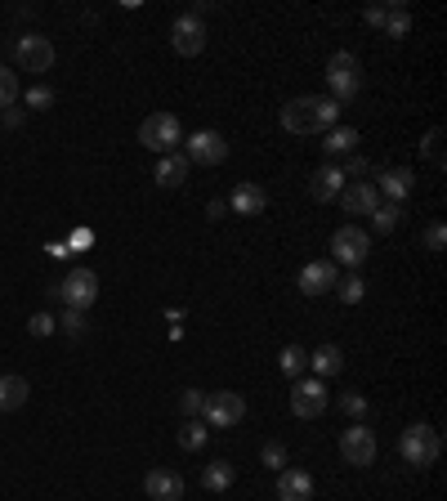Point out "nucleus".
<instances>
[{
    "mask_svg": "<svg viewBox=\"0 0 447 501\" xmlns=\"http://www.w3.org/2000/svg\"><path fill=\"white\" fill-rule=\"evenodd\" d=\"M27 332H32V336H55L58 318H55V314H32V318H27Z\"/></svg>",
    "mask_w": 447,
    "mask_h": 501,
    "instance_id": "f704fd0d",
    "label": "nucleus"
},
{
    "mask_svg": "<svg viewBox=\"0 0 447 501\" xmlns=\"http://www.w3.org/2000/svg\"><path fill=\"white\" fill-rule=\"evenodd\" d=\"M18 95H23L18 72H14V67H0V108H14V104H18Z\"/></svg>",
    "mask_w": 447,
    "mask_h": 501,
    "instance_id": "c756f323",
    "label": "nucleus"
},
{
    "mask_svg": "<svg viewBox=\"0 0 447 501\" xmlns=\"http://www.w3.org/2000/svg\"><path fill=\"white\" fill-rule=\"evenodd\" d=\"M323 148H327V157H344V153H353V148H358V130H353V125H332Z\"/></svg>",
    "mask_w": 447,
    "mask_h": 501,
    "instance_id": "a878e982",
    "label": "nucleus"
},
{
    "mask_svg": "<svg viewBox=\"0 0 447 501\" xmlns=\"http://www.w3.org/2000/svg\"><path fill=\"white\" fill-rule=\"evenodd\" d=\"M327 85H332L335 104L358 99V90H363V63L349 55V50H335V55L327 58Z\"/></svg>",
    "mask_w": 447,
    "mask_h": 501,
    "instance_id": "39448f33",
    "label": "nucleus"
},
{
    "mask_svg": "<svg viewBox=\"0 0 447 501\" xmlns=\"http://www.w3.org/2000/svg\"><path fill=\"white\" fill-rule=\"evenodd\" d=\"M335 202L344 206V215H372V211L381 206V193H376L372 179H358V184H344Z\"/></svg>",
    "mask_w": 447,
    "mask_h": 501,
    "instance_id": "4468645a",
    "label": "nucleus"
},
{
    "mask_svg": "<svg viewBox=\"0 0 447 501\" xmlns=\"http://www.w3.org/2000/svg\"><path fill=\"white\" fill-rule=\"evenodd\" d=\"M170 50L184 55V58L206 55V18H197V14H179V18L170 23Z\"/></svg>",
    "mask_w": 447,
    "mask_h": 501,
    "instance_id": "1a4fd4ad",
    "label": "nucleus"
},
{
    "mask_svg": "<svg viewBox=\"0 0 447 501\" xmlns=\"http://www.w3.org/2000/svg\"><path fill=\"white\" fill-rule=\"evenodd\" d=\"M327 407H332L327 381H318V376H300V381H291V412H295L300 421H318Z\"/></svg>",
    "mask_w": 447,
    "mask_h": 501,
    "instance_id": "0eeeda50",
    "label": "nucleus"
},
{
    "mask_svg": "<svg viewBox=\"0 0 447 501\" xmlns=\"http://www.w3.org/2000/svg\"><path fill=\"white\" fill-rule=\"evenodd\" d=\"M224 211H228L224 202H211V206H206V215H211V220H224Z\"/></svg>",
    "mask_w": 447,
    "mask_h": 501,
    "instance_id": "a19ab883",
    "label": "nucleus"
},
{
    "mask_svg": "<svg viewBox=\"0 0 447 501\" xmlns=\"http://www.w3.org/2000/svg\"><path fill=\"white\" fill-rule=\"evenodd\" d=\"M233 215H264V206H269V193L260 188V184H237L233 193H228V202H224Z\"/></svg>",
    "mask_w": 447,
    "mask_h": 501,
    "instance_id": "f3484780",
    "label": "nucleus"
},
{
    "mask_svg": "<svg viewBox=\"0 0 447 501\" xmlns=\"http://www.w3.org/2000/svg\"><path fill=\"white\" fill-rule=\"evenodd\" d=\"M14 58H18V67L23 72H50L55 67V41L50 36H41V32H27V36H18V45H14Z\"/></svg>",
    "mask_w": 447,
    "mask_h": 501,
    "instance_id": "9d476101",
    "label": "nucleus"
},
{
    "mask_svg": "<svg viewBox=\"0 0 447 501\" xmlns=\"http://www.w3.org/2000/svg\"><path fill=\"white\" fill-rule=\"evenodd\" d=\"M335 403H340V412H344V416H353V421H363V416H367V398H363V394H340V398H335Z\"/></svg>",
    "mask_w": 447,
    "mask_h": 501,
    "instance_id": "7c9ffc66",
    "label": "nucleus"
},
{
    "mask_svg": "<svg viewBox=\"0 0 447 501\" xmlns=\"http://www.w3.org/2000/svg\"><path fill=\"white\" fill-rule=\"evenodd\" d=\"M412 32V9L407 5H390V14H385V36L390 41H402Z\"/></svg>",
    "mask_w": 447,
    "mask_h": 501,
    "instance_id": "bb28decb",
    "label": "nucleus"
},
{
    "mask_svg": "<svg viewBox=\"0 0 447 501\" xmlns=\"http://www.w3.org/2000/svg\"><path fill=\"white\" fill-rule=\"evenodd\" d=\"M335 265L332 260H309L304 269H300V291L309 296V300H318V296H327V291H335Z\"/></svg>",
    "mask_w": 447,
    "mask_h": 501,
    "instance_id": "2eb2a0df",
    "label": "nucleus"
},
{
    "mask_svg": "<svg viewBox=\"0 0 447 501\" xmlns=\"http://www.w3.org/2000/svg\"><path fill=\"white\" fill-rule=\"evenodd\" d=\"M412 188H416V170L407 166H390L376 175V193H385V202L393 206H402V197H412Z\"/></svg>",
    "mask_w": 447,
    "mask_h": 501,
    "instance_id": "dca6fc26",
    "label": "nucleus"
},
{
    "mask_svg": "<svg viewBox=\"0 0 447 501\" xmlns=\"http://www.w3.org/2000/svg\"><path fill=\"white\" fill-rule=\"evenodd\" d=\"M402 224V206H393V202H381L376 211H372V228L376 233H393Z\"/></svg>",
    "mask_w": 447,
    "mask_h": 501,
    "instance_id": "cd10ccee",
    "label": "nucleus"
},
{
    "mask_svg": "<svg viewBox=\"0 0 447 501\" xmlns=\"http://www.w3.org/2000/svg\"><path fill=\"white\" fill-rule=\"evenodd\" d=\"M278 501H313L309 470H278Z\"/></svg>",
    "mask_w": 447,
    "mask_h": 501,
    "instance_id": "6ab92c4d",
    "label": "nucleus"
},
{
    "mask_svg": "<svg viewBox=\"0 0 447 501\" xmlns=\"http://www.w3.org/2000/svg\"><path fill=\"white\" fill-rule=\"evenodd\" d=\"M309 372L318 376V381H332L344 372V349L340 345H318L313 354H309Z\"/></svg>",
    "mask_w": 447,
    "mask_h": 501,
    "instance_id": "aec40b11",
    "label": "nucleus"
},
{
    "mask_svg": "<svg viewBox=\"0 0 447 501\" xmlns=\"http://www.w3.org/2000/svg\"><path fill=\"white\" fill-rule=\"evenodd\" d=\"M425 246H430V251H443V246H447V228H443V220L425 224Z\"/></svg>",
    "mask_w": 447,
    "mask_h": 501,
    "instance_id": "e433bc0d",
    "label": "nucleus"
},
{
    "mask_svg": "<svg viewBox=\"0 0 447 501\" xmlns=\"http://www.w3.org/2000/svg\"><path fill=\"white\" fill-rule=\"evenodd\" d=\"M184 144H188V153H184L188 166H220L224 157H228V139H224L220 130H197Z\"/></svg>",
    "mask_w": 447,
    "mask_h": 501,
    "instance_id": "9b49d317",
    "label": "nucleus"
},
{
    "mask_svg": "<svg viewBox=\"0 0 447 501\" xmlns=\"http://www.w3.org/2000/svg\"><path fill=\"white\" fill-rule=\"evenodd\" d=\"M233 479H237L233 461H211V466L202 470V488H206V493H228V488H233Z\"/></svg>",
    "mask_w": 447,
    "mask_h": 501,
    "instance_id": "5701e85b",
    "label": "nucleus"
},
{
    "mask_svg": "<svg viewBox=\"0 0 447 501\" xmlns=\"http://www.w3.org/2000/svg\"><path fill=\"white\" fill-rule=\"evenodd\" d=\"M439 144H443V130H430V135H425V153H430L434 166H443V148H439Z\"/></svg>",
    "mask_w": 447,
    "mask_h": 501,
    "instance_id": "4c0bfd02",
    "label": "nucleus"
},
{
    "mask_svg": "<svg viewBox=\"0 0 447 501\" xmlns=\"http://www.w3.org/2000/svg\"><path fill=\"white\" fill-rule=\"evenodd\" d=\"M188 179V157L184 153H166L162 162H157V184L162 188H179Z\"/></svg>",
    "mask_w": 447,
    "mask_h": 501,
    "instance_id": "4be33fe9",
    "label": "nucleus"
},
{
    "mask_svg": "<svg viewBox=\"0 0 447 501\" xmlns=\"http://www.w3.org/2000/svg\"><path fill=\"white\" fill-rule=\"evenodd\" d=\"M278 367L291 376V381H300V376H309V349L304 345H282L278 354Z\"/></svg>",
    "mask_w": 447,
    "mask_h": 501,
    "instance_id": "b1692460",
    "label": "nucleus"
},
{
    "mask_svg": "<svg viewBox=\"0 0 447 501\" xmlns=\"http://www.w3.org/2000/svg\"><path fill=\"white\" fill-rule=\"evenodd\" d=\"M398 452H402V461H407V466H416V470H430V466L439 461V452H443V439H439V430H434V426L416 421V426H407V430H402V439H398Z\"/></svg>",
    "mask_w": 447,
    "mask_h": 501,
    "instance_id": "f03ea898",
    "label": "nucleus"
},
{
    "mask_svg": "<svg viewBox=\"0 0 447 501\" xmlns=\"http://www.w3.org/2000/svg\"><path fill=\"white\" fill-rule=\"evenodd\" d=\"M27 108L32 112L55 108V90H50V85H32V90H27Z\"/></svg>",
    "mask_w": 447,
    "mask_h": 501,
    "instance_id": "473e14b6",
    "label": "nucleus"
},
{
    "mask_svg": "<svg viewBox=\"0 0 447 501\" xmlns=\"http://www.w3.org/2000/svg\"><path fill=\"white\" fill-rule=\"evenodd\" d=\"M50 300H58L63 309H90L94 300H99V274L94 269H72V274H63V282L50 286Z\"/></svg>",
    "mask_w": 447,
    "mask_h": 501,
    "instance_id": "7ed1b4c3",
    "label": "nucleus"
},
{
    "mask_svg": "<svg viewBox=\"0 0 447 501\" xmlns=\"http://www.w3.org/2000/svg\"><path fill=\"white\" fill-rule=\"evenodd\" d=\"M27 394H32V386H27V376H0V412H18V407H27Z\"/></svg>",
    "mask_w": 447,
    "mask_h": 501,
    "instance_id": "412c9836",
    "label": "nucleus"
},
{
    "mask_svg": "<svg viewBox=\"0 0 447 501\" xmlns=\"http://www.w3.org/2000/svg\"><path fill=\"white\" fill-rule=\"evenodd\" d=\"M5 125H9V130H18V125H23V112H18V108H5Z\"/></svg>",
    "mask_w": 447,
    "mask_h": 501,
    "instance_id": "ea45409f",
    "label": "nucleus"
},
{
    "mask_svg": "<svg viewBox=\"0 0 447 501\" xmlns=\"http://www.w3.org/2000/svg\"><path fill=\"white\" fill-rule=\"evenodd\" d=\"M246 416V398L233 390H215L206 394V407H202V421L211 426V430H233L237 421Z\"/></svg>",
    "mask_w": 447,
    "mask_h": 501,
    "instance_id": "6e6552de",
    "label": "nucleus"
},
{
    "mask_svg": "<svg viewBox=\"0 0 447 501\" xmlns=\"http://www.w3.org/2000/svg\"><path fill=\"white\" fill-rule=\"evenodd\" d=\"M139 144H144L148 153H157V157L179 153V144H184V125H179V116H174V112H153V116H144V125H139Z\"/></svg>",
    "mask_w": 447,
    "mask_h": 501,
    "instance_id": "20e7f679",
    "label": "nucleus"
},
{
    "mask_svg": "<svg viewBox=\"0 0 447 501\" xmlns=\"http://www.w3.org/2000/svg\"><path fill=\"white\" fill-rule=\"evenodd\" d=\"M202 407H206V394H202V390H184V394H179V412H184V421H188V416H202Z\"/></svg>",
    "mask_w": 447,
    "mask_h": 501,
    "instance_id": "2f4dec72",
    "label": "nucleus"
},
{
    "mask_svg": "<svg viewBox=\"0 0 447 501\" xmlns=\"http://www.w3.org/2000/svg\"><path fill=\"white\" fill-rule=\"evenodd\" d=\"M260 461H264L269 470H286V447H282V444H273V439H269V444L260 447Z\"/></svg>",
    "mask_w": 447,
    "mask_h": 501,
    "instance_id": "72a5a7b5",
    "label": "nucleus"
},
{
    "mask_svg": "<svg viewBox=\"0 0 447 501\" xmlns=\"http://www.w3.org/2000/svg\"><path fill=\"white\" fill-rule=\"evenodd\" d=\"M282 130L286 135H327L332 125H340V104L335 99H313V95H300L282 108Z\"/></svg>",
    "mask_w": 447,
    "mask_h": 501,
    "instance_id": "f257e3e1",
    "label": "nucleus"
},
{
    "mask_svg": "<svg viewBox=\"0 0 447 501\" xmlns=\"http://www.w3.org/2000/svg\"><path fill=\"white\" fill-rule=\"evenodd\" d=\"M340 456L349 461V466H372L376 461V435L363 426V421H353L349 430H340Z\"/></svg>",
    "mask_w": 447,
    "mask_h": 501,
    "instance_id": "f8f14e48",
    "label": "nucleus"
},
{
    "mask_svg": "<svg viewBox=\"0 0 447 501\" xmlns=\"http://www.w3.org/2000/svg\"><path fill=\"white\" fill-rule=\"evenodd\" d=\"M206 439H211V430H206L202 416H188V421L179 426V447H184V452H202Z\"/></svg>",
    "mask_w": 447,
    "mask_h": 501,
    "instance_id": "393cba45",
    "label": "nucleus"
},
{
    "mask_svg": "<svg viewBox=\"0 0 447 501\" xmlns=\"http://www.w3.org/2000/svg\"><path fill=\"white\" fill-rule=\"evenodd\" d=\"M344 184H349V179H344V170L335 166V162H327V166L313 170V179H309V197H313V202H335Z\"/></svg>",
    "mask_w": 447,
    "mask_h": 501,
    "instance_id": "a211bd4d",
    "label": "nucleus"
},
{
    "mask_svg": "<svg viewBox=\"0 0 447 501\" xmlns=\"http://www.w3.org/2000/svg\"><path fill=\"white\" fill-rule=\"evenodd\" d=\"M385 14H390V5H372V9H363V18H367L372 27H385Z\"/></svg>",
    "mask_w": 447,
    "mask_h": 501,
    "instance_id": "58836bf2",
    "label": "nucleus"
},
{
    "mask_svg": "<svg viewBox=\"0 0 447 501\" xmlns=\"http://www.w3.org/2000/svg\"><path fill=\"white\" fill-rule=\"evenodd\" d=\"M58 327H63L67 336H85V314H81V309H63Z\"/></svg>",
    "mask_w": 447,
    "mask_h": 501,
    "instance_id": "c9c22d12",
    "label": "nucleus"
},
{
    "mask_svg": "<svg viewBox=\"0 0 447 501\" xmlns=\"http://www.w3.org/2000/svg\"><path fill=\"white\" fill-rule=\"evenodd\" d=\"M372 256V237L358 228V224H340L332 233V265H344V269H363Z\"/></svg>",
    "mask_w": 447,
    "mask_h": 501,
    "instance_id": "423d86ee",
    "label": "nucleus"
},
{
    "mask_svg": "<svg viewBox=\"0 0 447 501\" xmlns=\"http://www.w3.org/2000/svg\"><path fill=\"white\" fill-rule=\"evenodd\" d=\"M335 296H340V305H358V300L367 296V282L358 278V274H349V278H335Z\"/></svg>",
    "mask_w": 447,
    "mask_h": 501,
    "instance_id": "c85d7f7f",
    "label": "nucleus"
},
{
    "mask_svg": "<svg viewBox=\"0 0 447 501\" xmlns=\"http://www.w3.org/2000/svg\"><path fill=\"white\" fill-rule=\"evenodd\" d=\"M144 493L153 501H184V475L170 470V466H153L144 475Z\"/></svg>",
    "mask_w": 447,
    "mask_h": 501,
    "instance_id": "ddd939ff",
    "label": "nucleus"
}]
</instances>
